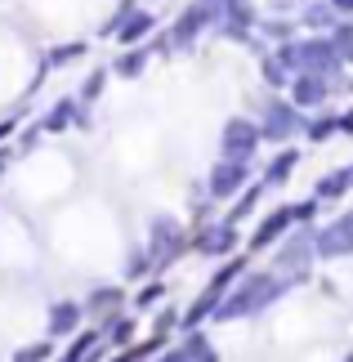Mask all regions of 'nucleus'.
<instances>
[{
    "mask_svg": "<svg viewBox=\"0 0 353 362\" xmlns=\"http://www.w3.org/2000/svg\"><path fill=\"white\" fill-rule=\"evenodd\" d=\"M291 282L287 277H277V273H246L242 282H237L233 291H228V300L215 309V322H237V317H246V313H260V309H268L282 291H287Z\"/></svg>",
    "mask_w": 353,
    "mask_h": 362,
    "instance_id": "1",
    "label": "nucleus"
},
{
    "mask_svg": "<svg viewBox=\"0 0 353 362\" xmlns=\"http://www.w3.org/2000/svg\"><path fill=\"white\" fill-rule=\"evenodd\" d=\"M273 59L287 67V72L304 76V72H318V76H340L345 63L340 54H335L331 36H308V40H282V45L273 49Z\"/></svg>",
    "mask_w": 353,
    "mask_h": 362,
    "instance_id": "2",
    "label": "nucleus"
},
{
    "mask_svg": "<svg viewBox=\"0 0 353 362\" xmlns=\"http://www.w3.org/2000/svg\"><path fill=\"white\" fill-rule=\"evenodd\" d=\"M219 13H224V0H192L175 18V27L166 32V49H192L197 36L206 32V23H215Z\"/></svg>",
    "mask_w": 353,
    "mask_h": 362,
    "instance_id": "3",
    "label": "nucleus"
},
{
    "mask_svg": "<svg viewBox=\"0 0 353 362\" xmlns=\"http://www.w3.org/2000/svg\"><path fill=\"white\" fill-rule=\"evenodd\" d=\"M318 233L313 228H295L287 242H282L277 250V277H287V282H300V277L308 273V259L318 255Z\"/></svg>",
    "mask_w": 353,
    "mask_h": 362,
    "instance_id": "4",
    "label": "nucleus"
},
{
    "mask_svg": "<svg viewBox=\"0 0 353 362\" xmlns=\"http://www.w3.org/2000/svg\"><path fill=\"white\" fill-rule=\"evenodd\" d=\"M260 125L255 121H246V117H233L228 125H224V134H219V152H224V161H250L255 157V148H260Z\"/></svg>",
    "mask_w": 353,
    "mask_h": 362,
    "instance_id": "5",
    "label": "nucleus"
},
{
    "mask_svg": "<svg viewBox=\"0 0 353 362\" xmlns=\"http://www.w3.org/2000/svg\"><path fill=\"white\" fill-rule=\"evenodd\" d=\"M335 90H349V76H318V72H304V76H295L291 81V103L295 107H318V103H327V94Z\"/></svg>",
    "mask_w": 353,
    "mask_h": 362,
    "instance_id": "6",
    "label": "nucleus"
},
{
    "mask_svg": "<svg viewBox=\"0 0 353 362\" xmlns=\"http://www.w3.org/2000/svg\"><path fill=\"white\" fill-rule=\"evenodd\" d=\"M295 130H304V117H300V107L295 103H282V99H268L264 103V125H260V134L264 139H291Z\"/></svg>",
    "mask_w": 353,
    "mask_h": 362,
    "instance_id": "7",
    "label": "nucleus"
},
{
    "mask_svg": "<svg viewBox=\"0 0 353 362\" xmlns=\"http://www.w3.org/2000/svg\"><path fill=\"white\" fill-rule=\"evenodd\" d=\"M318 255L322 259H340V255H353V211H345L340 219H331L327 228L318 233Z\"/></svg>",
    "mask_w": 353,
    "mask_h": 362,
    "instance_id": "8",
    "label": "nucleus"
},
{
    "mask_svg": "<svg viewBox=\"0 0 353 362\" xmlns=\"http://www.w3.org/2000/svg\"><path fill=\"white\" fill-rule=\"evenodd\" d=\"M206 192H210L215 202L233 197V192H246V165L219 157V165H215V170H210V179H206Z\"/></svg>",
    "mask_w": 353,
    "mask_h": 362,
    "instance_id": "9",
    "label": "nucleus"
},
{
    "mask_svg": "<svg viewBox=\"0 0 353 362\" xmlns=\"http://www.w3.org/2000/svg\"><path fill=\"white\" fill-rule=\"evenodd\" d=\"M202 255H224V259H233L237 255V246H242V238H237V228L233 224H206L202 233H197V242H192Z\"/></svg>",
    "mask_w": 353,
    "mask_h": 362,
    "instance_id": "10",
    "label": "nucleus"
},
{
    "mask_svg": "<svg viewBox=\"0 0 353 362\" xmlns=\"http://www.w3.org/2000/svg\"><path fill=\"white\" fill-rule=\"evenodd\" d=\"M291 228H295V215H291V206H277V211H273V215H268L264 224L255 228V238H250L246 246H250V250H264V246H273L277 238H287Z\"/></svg>",
    "mask_w": 353,
    "mask_h": 362,
    "instance_id": "11",
    "label": "nucleus"
},
{
    "mask_svg": "<svg viewBox=\"0 0 353 362\" xmlns=\"http://www.w3.org/2000/svg\"><path fill=\"white\" fill-rule=\"evenodd\" d=\"M72 121H76V125H90V121H86V103H81V99H59V103L50 107V117H45V125H40V130L59 134V130H67Z\"/></svg>",
    "mask_w": 353,
    "mask_h": 362,
    "instance_id": "12",
    "label": "nucleus"
},
{
    "mask_svg": "<svg viewBox=\"0 0 353 362\" xmlns=\"http://www.w3.org/2000/svg\"><path fill=\"white\" fill-rule=\"evenodd\" d=\"M86 317V304L76 300H59L50 309V336H67V331H76V322Z\"/></svg>",
    "mask_w": 353,
    "mask_h": 362,
    "instance_id": "13",
    "label": "nucleus"
},
{
    "mask_svg": "<svg viewBox=\"0 0 353 362\" xmlns=\"http://www.w3.org/2000/svg\"><path fill=\"white\" fill-rule=\"evenodd\" d=\"M295 165H300V152H295V148H282L277 157L268 161V170H264V179H260V184H264V188H277V184H287Z\"/></svg>",
    "mask_w": 353,
    "mask_h": 362,
    "instance_id": "14",
    "label": "nucleus"
},
{
    "mask_svg": "<svg viewBox=\"0 0 353 362\" xmlns=\"http://www.w3.org/2000/svg\"><path fill=\"white\" fill-rule=\"evenodd\" d=\"M349 188H353V175L349 170H331V175H322L313 184V197L318 202H335V197H345Z\"/></svg>",
    "mask_w": 353,
    "mask_h": 362,
    "instance_id": "15",
    "label": "nucleus"
},
{
    "mask_svg": "<svg viewBox=\"0 0 353 362\" xmlns=\"http://www.w3.org/2000/svg\"><path fill=\"white\" fill-rule=\"evenodd\" d=\"M152 32H157V13L144 9V13H134V18L121 27L117 40H121V45H134V40H144V36H152Z\"/></svg>",
    "mask_w": 353,
    "mask_h": 362,
    "instance_id": "16",
    "label": "nucleus"
},
{
    "mask_svg": "<svg viewBox=\"0 0 353 362\" xmlns=\"http://www.w3.org/2000/svg\"><path fill=\"white\" fill-rule=\"evenodd\" d=\"M98 340H103V331H81V336L59 354V362H90V354H94Z\"/></svg>",
    "mask_w": 353,
    "mask_h": 362,
    "instance_id": "17",
    "label": "nucleus"
},
{
    "mask_svg": "<svg viewBox=\"0 0 353 362\" xmlns=\"http://www.w3.org/2000/svg\"><path fill=\"white\" fill-rule=\"evenodd\" d=\"M103 340L117 344V349H130V340H134V317H117V322H108V327H103Z\"/></svg>",
    "mask_w": 353,
    "mask_h": 362,
    "instance_id": "18",
    "label": "nucleus"
},
{
    "mask_svg": "<svg viewBox=\"0 0 353 362\" xmlns=\"http://www.w3.org/2000/svg\"><path fill=\"white\" fill-rule=\"evenodd\" d=\"M125 296H121V286H98L94 296L86 300V313H108V309H117Z\"/></svg>",
    "mask_w": 353,
    "mask_h": 362,
    "instance_id": "19",
    "label": "nucleus"
},
{
    "mask_svg": "<svg viewBox=\"0 0 353 362\" xmlns=\"http://www.w3.org/2000/svg\"><path fill=\"white\" fill-rule=\"evenodd\" d=\"M81 54H86V40H63V45H54V49L45 54V67H63V63L81 59Z\"/></svg>",
    "mask_w": 353,
    "mask_h": 362,
    "instance_id": "20",
    "label": "nucleus"
},
{
    "mask_svg": "<svg viewBox=\"0 0 353 362\" xmlns=\"http://www.w3.org/2000/svg\"><path fill=\"white\" fill-rule=\"evenodd\" d=\"M335 130H340V117H313V121H304V134L308 139H313V144H327V139L335 134Z\"/></svg>",
    "mask_w": 353,
    "mask_h": 362,
    "instance_id": "21",
    "label": "nucleus"
},
{
    "mask_svg": "<svg viewBox=\"0 0 353 362\" xmlns=\"http://www.w3.org/2000/svg\"><path fill=\"white\" fill-rule=\"evenodd\" d=\"M260 72H264V86H268V90H287V86H291V72L273 59V54H268V59L260 63Z\"/></svg>",
    "mask_w": 353,
    "mask_h": 362,
    "instance_id": "22",
    "label": "nucleus"
},
{
    "mask_svg": "<svg viewBox=\"0 0 353 362\" xmlns=\"http://www.w3.org/2000/svg\"><path fill=\"white\" fill-rule=\"evenodd\" d=\"M134 5H139V0H121V9H117V13H112V18H108L103 27H98V36H117V32H121V27H125V23H130V18H134V13H139Z\"/></svg>",
    "mask_w": 353,
    "mask_h": 362,
    "instance_id": "23",
    "label": "nucleus"
},
{
    "mask_svg": "<svg viewBox=\"0 0 353 362\" xmlns=\"http://www.w3.org/2000/svg\"><path fill=\"white\" fill-rule=\"evenodd\" d=\"M144 63H148V49H130V54H121V59L112 63V72H117V76H139Z\"/></svg>",
    "mask_w": 353,
    "mask_h": 362,
    "instance_id": "24",
    "label": "nucleus"
},
{
    "mask_svg": "<svg viewBox=\"0 0 353 362\" xmlns=\"http://www.w3.org/2000/svg\"><path fill=\"white\" fill-rule=\"evenodd\" d=\"M264 197V184H255V188H246V197L242 202H237L233 206V211H228V219H224V224H242V219L250 215V211H255V202Z\"/></svg>",
    "mask_w": 353,
    "mask_h": 362,
    "instance_id": "25",
    "label": "nucleus"
},
{
    "mask_svg": "<svg viewBox=\"0 0 353 362\" xmlns=\"http://www.w3.org/2000/svg\"><path fill=\"white\" fill-rule=\"evenodd\" d=\"M304 23H308V27H327V32H335V27H340V18H335L331 5H308V9H304Z\"/></svg>",
    "mask_w": 353,
    "mask_h": 362,
    "instance_id": "26",
    "label": "nucleus"
},
{
    "mask_svg": "<svg viewBox=\"0 0 353 362\" xmlns=\"http://www.w3.org/2000/svg\"><path fill=\"white\" fill-rule=\"evenodd\" d=\"M331 45H335V54H340V63H353V23H340L331 32Z\"/></svg>",
    "mask_w": 353,
    "mask_h": 362,
    "instance_id": "27",
    "label": "nucleus"
},
{
    "mask_svg": "<svg viewBox=\"0 0 353 362\" xmlns=\"http://www.w3.org/2000/svg\"><path fill=\"white\" fill-rule=\"evenodd\" d=\"M103 86H108V67H94L86 76V86H81V103H94L98 94H103Z\"/></svg>",
    "mask_w": 353,
    "mask_h": 362,
    "instance_id": "28",
    "label": "nucleus"
},
{
    "mask_svg": "<svg viewBox=\"0 0 353 362\" xmlns=\"http://www.w3.org/2000/svg\"><path fill=\"white\" fill-rule=\"evenodd\" d=\"M54 349H50V340H36V344H27V349L13 354V362H50Z\"/></svg>",
    "mask_w": 353,
    "mask_h": 362,
    "instance_id": "29",
    "label": "nucleus"
},
{
    "mask_svg": "<svg viewBox=\"0 0 353 362\" xmlns=\"http://www.w3.org/2000/svg\"><path fill=\"white\" fill-rule=\"evenodd\" d=\"M291 215H295V228H308V224H313V215H318V197L295 202V206H291Z\"/></svg>",
    "mask_w": 353,
    "mask_h": 362,
    "instance_id": "30",
    "label": "nucleus"
},
{
    "mask_svg": "<svg viewBox=\"0 0 353 362\" xmlns=\"http://www.w3.org/2000/svg\"><path fill=\"white\" fill-rule=\"evenodd\" d=\"M161 296H166V286L157 282V277H152L148 286H139V296H134V309H148V304H157Z\"/></svg>",
    "mask_w": 353,
    "mask_h": 362,
    "instance_id": "31",
    "label": "nucleus"
},
{
    "mask_svg": "<svg viewBox=\"0 0 353 362\" xmlns=\"http://www.w3.org/2000/svg\"><path fill=\"white\" fill-rule=\"evenodd\" d=\"M152 269H157V255H152V250H134L130 255V277H144Z\"/></svg>",
    "mask_w": 353,
    "mask_h": 362,
    "instance_id": "32",
    "label": "nucleus"
},
{
    "mask_svg": "<svg viewBox=\"0 0 353 362\" xmlns=\"http://www.w3.org/2000/svg\"><path fill=\"white\" fill-rule=\"evenodd\" d=\"M112 362H148V358H144V349H139V344H130V349H125V354H117Z\"/></svg>",
    "mask_w": 353,
    "mask_h": 362,
    "instance_id": "33",
    "label": "nucleus"
},
{
    "mask_svg": "<svg viewBox=\"0 0 353 362\" xmlns=\"http://www.w3.org/2000/svg\"><path fill=\"white\" fill-rule=\"evenodd\" d=\"M157 362H192V358H188V349H183V344H179V349H166V354H161Z\"/></svg>",
    "mask_w": 353,
    "mask_h": 362,
    "instance_id": "34",
    "label": "nucleus"
},
{
    "mask_svg": "<svg viewBox=\"0 0 353 362\" xmlns=\"http://www.w3.org/2000/svg\"><path fill=\"white\" fill-rule=\"evenodd\" d=\"M264 32H268V36H287V40H291V23H264Z\"/></svg>",
    "mask_w": 353,
    "mask_h": 362,
    "instance_id": "35",
    "label": "nucleus"
},
{
    "mask_svg": "<svg viewBox=\"0 0 353 362\" xmlns=\"http://www.w3.org/2000/svg\"><path fill=\"white\" fill-rule=\"evenodd\" d=\"M170 327H175V309H166V313L157 317V331H170Z\"/></svg>",
    "mask_w": 353,
    "mask_h": 362,
    "instance_id": "36",
    "label": "nucleus"
},
{
    "mask_svg": "<svg viewBox=\"0 0 353 362\" xmlns=\"http://www.w3.org/2000/svg\"><path fill=\"white\" fill-rule=\"evenodd\" d=\"M13 130H18V121H13V117H9V121H0V144H5V139H9Z\"/></svg>",
    "mask_w": 353,
    "mask_h": 362,
    "instance_id": "37",
    "label": "nucleus"
},
{
    "mask_svg": "<svg viewBox=\"0 0 353 362\" xmlns=\"http://www.w3.org/2000/svg\"><path fill=\"white\" fill-rule=\"evenodd\" d=\"M327 5H331L335 13H353V0H327Z\"/></svg>",
    "mask_w": 353,
    "mask_h": 362,
    "instance_id": "38",
    "label": "nucleus"
},
{
    "mask_svg": "<svg viewBox=\"0 0 353 362\" xmlns=\"http://www.w3.org/2000/svg\"><path fill=\"white\" fill-rule=\"evenodd\" d=\"M340 130H345V134H353V107H349V112H340Z\"/></svg>",
    "mask_w": 353,
    "mask_h": 362,
    "instance_id": "39",
    "label": "nucleus"
},
{
    "mask_svg": "<svg viewBox=\"0 0 353 362\" xmlns=\"http://www.w3.org/2000/svg\"><path fill=\"white\" fill-rule=\"evenodd\" d=\"M192 362H219V354H215V349H206L202 358H192Z\"/></svg>",
    "mask_w": 353,
    "mask_h": 362,
    "instance_id": "40",
    "label": "nucleus"
},
{
    "mask_svg": "<svg viewBox=\"0 0 353 362\" xmlns=\"http://www.w3.org/2000/svg\"><path fill=\"white\" fill-rule=\"evenodd\" d=\"M9 157H13V152H9V148H0V170H5V165H9Z\"/></svg>",
    "mask_w": 353,
    "mask_h": 362,
    "instance_id": "41",
    "label": "nucleus"
},
{
    "mask_svg": "<svg viewBox=\"0 0 353 362\" xmlns=\"http://www.w3.org/2000/svg\"><path fill=\"white\" fill-rule=\"evenodd\" d=\"M228 5H233V0H224V9H228Z\"/></svg>",
    "mask_w": 353,
    "mask_h": 362,
    "instance_id": "42",
    "label": "nucleus"
},
{
    "mask_svg": "<svg viewBox=\"0 0 353 362\" xmlns=\"http://www.w3.org/2000/svg\"><path fill=\"white\" fill-rule=\"evenodd\" d=\"M349 175H353V165H349Z\"/></svg>",
    "mask_w": 353,
    "mask_h": 362,
    "instance_id": "43",
    "label": "nucleus"
}]
</instances>
